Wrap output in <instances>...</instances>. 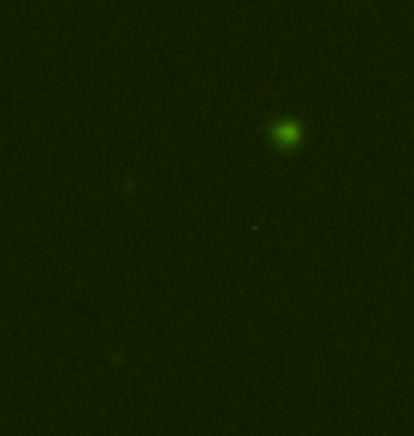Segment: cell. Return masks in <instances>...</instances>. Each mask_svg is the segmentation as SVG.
<instances>
[{"mask_svg": "<svg viewBox=\"0 0 414 436\" xmlns=\"http://www.w3.org/2000/svg\"><path fill=\"white\" fill-rule=\"evenodd\" d=\"M276 136H278L284 145H292V142L298 139V128H295V125H278V128H276Z\"/></svg>", "mask_w": 414, "mask_h": 436, "instance_id": "6da1fadb", "label": "cell"}]
</instances>
